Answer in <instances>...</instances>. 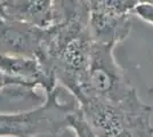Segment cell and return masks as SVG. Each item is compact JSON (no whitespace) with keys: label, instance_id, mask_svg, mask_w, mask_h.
<instances>
[{"label":"cell","instance_id":"1","mask_svg":"<svg viewBox=\"0 0 153 137\" xmlns=\"http://www.w3.org/2000/svg\"><path fill=\"white\" fill-rule=\"evenodd\" d=\"M79 107L78 102L59 99V88L46 93L45 102L29 111L0 112V137H57L69 128L71 114Z\"/></svg>","mask_w":153,"mask_h":137},{"label":"cell","instance_id":"2","mask_svg":"<svg viewBox=\"0 0 153 137\" xmlns=\"http://www.w3.org/2000/svg\"><path fill=\"white\" fill-rule=\"evenodd\" d=\"M114 47L95 41L87 79L73 97L86 95L125 107L143 103L117 63L113 55Z\"/></svg>","mask_w":153,"mask_h":137},{"label":"cell","instance_id":"3","mask_svg":"<svg viewBox=\"0 0 153 137\" xmlns=\"http://www.w3.org/2000/svg\"><path fill=\"white\" fill-rule=\"evenodd\" d=\"M89 27L96 42L117 46L128 37L134 0H87Z\"/></svg>","mask_w":153,"mask_h":137},{"label":"cell","instance_id":"4","mask_svg":"<svg viewBox=\"0 0 153 137\" xmlns=\"http://www.w3.org/2000/svg\"><path fill=\"white\" fill-rule=\"evenodd\" d=\"M49 27H38L10 19L0 12V54L36 57L40 61Z\"/></svg>","mask_w":153,"mask_h":137},{"label":"cell","instance_id":"5","mask_svg":"<svg viewBox=\"0 0 153 137\" xmlns=\"http://www.w3.org/2000/svg\"><path fill=\"white\" fill-rule=\"evenodd\" d=\"M0 70L31 89L42 87L48 93L57 87L56 80L36 57L0 54Z\"/></svg>","mask_w":153,"mask_h":137},{"label":"cell","instance_id":"6","mask_svg":"<svg viewBox=\"0 0 153 137\" xmlns=\"http://www.w3.org/2000/svg\"><path fill=\"white\" fill-rule=\"evenodd\" d=\"M56 0H1L2 14L38 27H49L55 20Z\"/></svg>","mask_w":153,"mask_h":137},{"label":"cell","instance_id":"7","mask_svg":"<svg viewBox=\"0 0 153 137\" xmlns=\"http://www.w3.org/2000/svg\"><path fill=\"white\" fill-rule=\"evenodd\" d=\"M13 86H19V87H25L21 81H19L17 79L13 78L10 76L6 74L5 72H2L0 70V90L5 89L7 87H13ZM27 88V87H25ZM31 89V88H30Z\"/></svg>","mask_w":153,"mask_h":137},{"label":"cell","instance_id":"8","mask_svg":"<svg viewBox=\"0 0 153 137\" xmlns=\"http://www.w3.org/2000/svg\"><path fill=\"white\" fill-rule=\"evenodd\" d=\"M135 2L138 5H151L153 6V0H134Z\"/></svg>","mask_w":153,"mask_h":137},{"label":"cell","instance_id":"9","mask_svg":"<svg viewBox=\"0 0 153 137\" xmlns=\"http://www.w3.org/2000/svg\"><path fill=\"white\" fill-rule=\"evenodd\" d=\"M0 12H2V10H1V0H0Z\"/></svg>","mask_w":153,"mask_h":137}]
</instances>
